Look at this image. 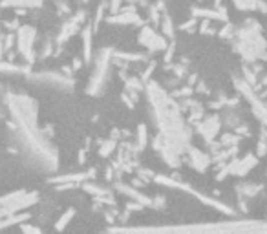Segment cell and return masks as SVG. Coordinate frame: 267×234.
<instances>
[{
  "label": "cell",
  "instance_id": "cell-1",
  "mask_svg": "<svg viewBox=\"0 0 267 234\" xmlns=\"http://www.w3.org/2000/svg\"><path fill=\"white\" fill-rule=\"evenodd\" d=\"M108 70H110V52L104 50L99 55V60H97L96 66V74L92 75V84L88 82V94H99L104 86V80H106Z\"/></svg>",
  "mask_w": 267,
  "mask_h": 234
},
{
  "label": "cell",
  "instance_id": "cell-2",
  "mask_svg": "<svg viewBox=\"0 0 267 234\" xmlns=\"http://www.w3.org/2000/svg\"><path fill=\"white\" fill-rule=\"evenodd\" d=\"M139 42L143 44L144 48H148L150 52H161L165 50V38L161 37L160 33H156L152 28H143L139 33Z\"/></svg>",
  "mask_w": 267,
  "mask_h": 234
},
{
  "label": "cell",
  "instance_id": "cell-3",
  "mask_svg": "<svg viewBox=\"0 0 267 234\" xmlns=\"http://www.w3.org/2000/svg\"><path fill=\"white\" fill-rule=\"evenodd\" d=\"M33 38H35L33 28H22L20 32H18V52H20L22 55L30 57L32 48H33Z\"/></svg>",
  "mask_w": 267,
  "mask_h": 234
},
{
  "label": "cell",
  "instance_id": "cell-4",
  "mask_svg": "<svg viewBox=\"0 0 267 234\" xmlns=\"http://www.w3.org/2000/svg\"><path fill=\"white\" fill-rule=\"evenodd\" d=\"M110 22H119V24H139L141 22V18H139L134 11H126V13H121L119 16H110L108 18Z\"/></svg>",
  "mask_w": 267,
  "mask_h": 234
},
{
  "label": "cell",
  "instance_id": "cell-5",
  "mask_svg": "<svg viewBox=\"0 0 267 234\" xmlns=\"http://www.w3.org/2000/svg\"><path fill=\"white\" fill-rule=\"evenodd\" d=\"M218 128H220V122L218 119H207V121L202 124V130H203V136H205V139H210L218 134Z\"/></svg>",
  "mask_w": 267,
  "mask_h": 234
},
{
  "label": "cell",
  "instance_id": "cell-6",
  "mask_svg": "<svg viewBox=\"0 0 267 234\" xmlns=\"http://www.w3.org/2000/svg\"><path fill=\"white\" fill-rule=\"evenodd\" d=\"M190 156H192V165L196 166V168H200V170H203V168L208 165V156L202 154L198 150H192Z\"/></svg>",
  "mask_w": 267,
  "mask_h": 234
},
{
  "label": "cell",
  "instance_id": "cell-7",
  "mask_svg": "<svg viewBox=\"0 0 267 234\" xmlns=\"http://www.w3.org/2000/svg\"><path fill=\"white\" fill-rule=\"evenodd\" d=\"M234 6L240 10H254L258 6V0H234Z\"/></svg>",
  "mask_w": 267,
  "mask_h": 234
},
{
  "label": "cell",
  "instance_id": "cell-8",
  "mask_svg": "<svg viewBox=\"0 0 267 234\" xmlns=\"http://www.w3.org/2000/svg\"><path fill=\"white\" fill-rule=\"evenodd\" d=\"M42 0H6V4L10 6H38Z\"/></svg>",
  "mask_w": 267,
  "mask_h": 234
},
{
  "label": "cell",
  "instance_id": "cell-9",
  "mask_svg": "<svg viewBox=\"0 0 267 234\" xmlns=\"http://www.w3.org/2000/svg\"><path fill=\"white\" fill-rule=\"evenodd\" d=\"M74 210H68V212L64 214V216H62V218L59 220V222H57V229H64L66 227V224H68L70 222V218H72V216H74Z\"/></svg>",
  "mask_w": 267,
  "mask_h": 234
}]
</instances>
